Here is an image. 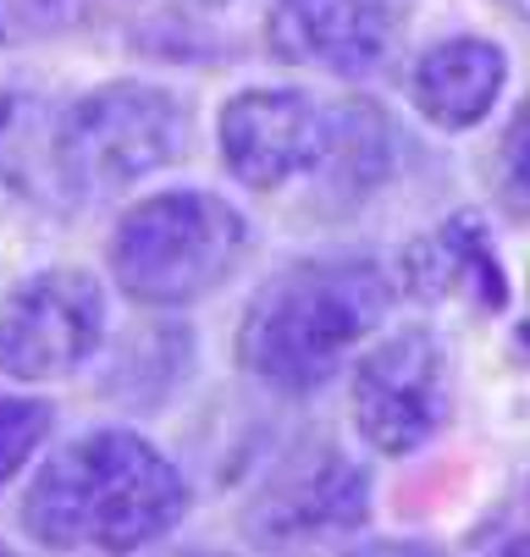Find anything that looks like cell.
I'll list each match as a JSON object with an SVG mask.
<instances>
[{
	"label": "cell",
	"mask_w": 530,
	"mask_h": 557,
	"mask_svg": "<svg viewBox=\"0 0 530 557\" xmlns=\"http://www.w3.org/2000/svg\"><path fill=\"white\" fill-rule=\"evenodd\" d=\"M188 481L133 431H89L56 447L23 492V530L56 552H138L183 524Z\"/></svg>",
	"instance_id": "cell-1"
},
{
	"label": "cell",
	"mask_w": 530,
	"mask_h": 557,
	"mask_svg": "<svg viewBox=\"0 0 530 557\" xmlns=\"http://www.w3.org/2000/svg\"><path fill=\"white\" fill-rule=\"evenodd\" d=\"M387 304L393 276L375 260H298L249 298L238 326V364L287 397L321 392L382 326Z\"/></svg>",
	"instance_id": "cell-2"
},
{
	"label": "cell",
	"mask_w": 530,
	"mask_h": 557,
	"mask_svg": "<svg viewBox=\"0 0 530 557\" xmlns=\"http://www.w3.org/2000/svg\"><path fill=\"white\" fill-rule=\"evenodd\" d=\"M244 249H249V226L233 205L205 188H177V194L138 199L116 221L106 260L116 287L133 304L183 309L233 276Z\"/></svg>",
	"instance_id": "cell-3"
},
{
	"label": "cell",
	"mask_w": 530,
	"mask_h": 557,
	"mask_svg": "<svg viewBox=\"0 0 530 557\" xmlns=\"http://www.w3.org/2000/svg\"><path fill=\"white\" fill-rule=\"evenodd\" d=\"M188 144V111L156 84H106L56 127V172L78 194H116L172 166Z\"/></svg>",
	"instance_id": "cell-4"
},
{
	"label": "cell",
	"mask_w": 530,
	"mask_h": 557,
	"mask_svg": "<svg viewBox=\"0 0 530 557\" xmlns=\"http://www.w3.org/2000/svg\"><path fill=\"white\" fill-rule=\"evenodd\" d=\"M106 337V287L84 265H50L0 304V375L61 381L78 375Z\"/></svg>",
	"instance_id": "cell-5"
},
{
	"label": "cell",
	"mask_w": 530,
	"mask_h": 557,
	"mask_svg": "<svg viewBox=\"0 0 530 557\" xmlns=\"http://www.w3.org/2000/svg\"><path fill=\"white\" fill-rule=\"evenodd\" d=\"M447 420V354L431 326H398L354 364V431L365 447L409 458Z\"/></svg>",
	"instance_id": "cell-6"
},
{
	"label": "cell",
	"mask_w": 530,
	"mask_h": 557,
	"mask_svg": "<svg viewBox=\"0 0 530 557\" xmlns=\"http://www.w3.org/2000/svg\"><path fill=\"white\" fill-rule=\"evenodd\" d=\"M221 161L244 188L276 194L321 166L326 111L298 89H244L221 106Z\"/></svg>",
	"instance_id": "cell-7"
},
{
	"label": "cell",
	"mask_w": 530,
	"mask_h": 557,
	"mask_svg": "<svg viewBox=\"0 0 530 557\" xmlns=\"http://www.w3.org/2000/svg\"><path fill=\"white\" fill-rule=\"evenodd\" d=\"M398 34V0H276L266 23L276 61L332 77H370L375 66H387Z\"/></svg>",
	"instance_id": "cell-8"
},
{
	"label": "cell",
	"mask_w": 530,
	"mask_h": 557,
	"mask_svg": "<svg viewBox=\"0 0 530 557\" xmlns=\"http://www.w3.org/2000/svg\"><path fill=\"white\" fill-rule=\"evenodd\" d=\"M398 287L420 304H459L470 314L508 309V271L476 210H459L420 232L398 260Z\"/></svg>",
	"instance_id": "cell-9"
},
{
	"label": "cell",
	"mask_w": 530,
	"mask_h": 557,
	"mask_svg": "<svg viewBox=\"0 0 530 557\" xmlns=\"http://www.w3.org/2000/svg\"><path fill=\"white\" fill-rule=\"evenodd\" d=\"M370 519V481L365 469L348 463L343 453H321L316 463L293 469L282 486L260 497L249 513L255 541H321V535H354Z\"/></svg>",
	"instance_id": "cell-10"
},
{
	"label": "cell",
	"mask_w": 530,
	"mask_h": 557,
	"mask_svg": "<svg viewBox=\"0 0 530 557\" xmlns=\"http://www.w3.org/2000/svg\"><path fill=\"white\" fill-rule=\"evenodd\" d=\"M508 84V55L492 45V39H476V34H459V39H442L431 45L415 72H409V100L415 111L442 127V133H465L476 127L497 95Z\"/></svg>",
	"instance_id": "cell-11"
},
{
	"label": "cell",
	"mask_w": 530,
	"mask_h": 557,
	"mask_svg": "<svg viewBox=\"0 0 530 557\" xmlns=\"http://www.w3.org/2000/svg\"><path fill=\"white\" fill-rule=\"evenodd\" d=\"M50 420L56 414L39 397H0V486H7L12 474H23V463L45 447Z\"/></svg>",
	"instance_id": "cell-12"
},
{
	"label": "cell",
	"mask_w": 530,
	"mask_h": 557,
	"mask_svg": "<svg viewBox=\"0 0 530 557\" xmlns=\"http://www.w3.org/2000/svg\"><path fill=\"white\" fill-rule=\"evenodd\" d=\"M492 183L508 215L530 221V100L508 116L503 138H497V161H492Z\"/></svg>",
	"instance_id": "cell-13"
},
{
	"label": "cell",
	"mask_w": 530,
	"mask_h": 557,
	"mask_svg": "<svg viewBox=\"0 0 530 557\" xmlns=\"http://www.w3.org/2000/svg\"><path fill=\"white\" fill-rule=\"evenodd\" d=\"M497 7H508V12H519V7H525V0H497Z\"/></svg>",
	"instance_id": "cell-14"
}]
</instances>
